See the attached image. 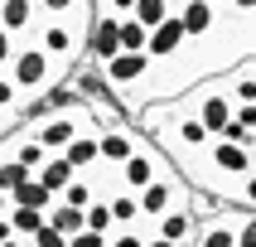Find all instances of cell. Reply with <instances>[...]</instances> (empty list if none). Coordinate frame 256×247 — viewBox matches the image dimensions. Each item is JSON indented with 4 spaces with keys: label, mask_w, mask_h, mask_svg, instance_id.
<instances>
[{
    "label": "cell",
    "mask_w": 256,
    "mask_h": 247,
    "mask_svg": "<svg viewBox=\"0 0 256 247\" xmlns=\"http://www.w3.org/2000/svg\"><path fill=\"white\" fill-rule=\"evenodd\" d=\"M179 20H184L188 39H208V34L218 29V5L213 0H188L184 10H179Z\"/></svg>",
    "instance_id": "cell-9"
},
{
    "label": "cell",
    "mask_w": 256,
    "mask_h": 247,
    "mask_svg": "<svg viewBox=\"0 0 256 247\" xmlns=\"http://www.w3.org/2000/svg\"><path fill=\"white\" fill-rule=\"evenodd\" d=\"M228 87H232V102H237V107L256 102V63H246L242 73H232V78H228Z\"/></svg>",
    "instance_id": "cell-14"
},
{
    "label": "cell",
    "mask_w": 256,
    "mask_h": 247,
    "mask_svg": "<svg viewBox=\"0 0 256 247\" xmlns=\"http://www.w3.org/2000/svg\"><path fill=\"white\" fill-rule=\"evenodd\" d=\"M0 203H20V208H39V213H54V208H58V194L44 184L39 174H34V179H24V184L14 189V194H0Z\"/></svg>",
    "instance_id": "cell-8"
},
{
    "label": "cell",
    "mask_w": 256,
    "mask_h": 247,
    "mask_svg": "<svg viewBox=\"0 0 256 247\" xmlns=\"http://www.w3.org/2000/svg\"><path fill=\"white\" fill-rule=\"evenodd\" d=\"M213 5H232V0H213Z\"/></svg>",
    "instance_id": "cell-25"
},
{
    "label": "cell",
    "mask_w": 256,
    "mask_h": 247,
    "mask_svg": "<svg viewBox=\"0 0 256 247\" xmlns=\"http://www.w3.org/2000/svg\"><path fill=\"white\" fill-rule=\"evenodd\" d=\"M184 44H188L184 20H179V15H170V20H164L155 34H150V58H155V63H164V58H179V54H184Z\"/></svg>",
    "instance_id": "cell-6"
},
{
    "label": "cell",
    "mask_w": 256,
    "mask_h": 247,
    "mask_svg": "<svg viewBox=\"0 0 256 247\" xmlns=\"http://www.w3.org/2000/svg\"><path fill=\"white\" fill-rule=\"evenodd\" d=\"M0 160H20V165H29V170L39 174L54 155H48V150H44L29 131H10V136H5V155H0Z\"/></svg>",
    "instance_id": "cell-7"
},
{
    "label": "cell",
    "mask_w": 256,
    "mask_h": 247,
    "mask_svg": "<svg viewBox=\"0 0 256 247\" xmlns=\"http://www.w3.org/2000/svg\"><path fill=\"white\" fill-rule=\"evenodd\" d=\"M63 160H68L78 174H87V170H97L102 165V131H92V136H78V141L63 150Z\"/></svg>",
    "instance_id": "cell-10"
},
{
    "label": "cell",
    "mask_w": 256,
    "mask_h": 247,
    "mask_svg": "<svg viewBox=\"0 0 256 247\" xmlns=\"http://www.w3.org/2000/svg\"><path fill=\"white\" fill-rule=\"evenodd\" d=\"M0 247H29V237H14V232H5V237H0Z\"/></svg>",
    "instance_id": "cell-23"
},
{
    "label": "cell",
    "mask_w": 256,
    "mask_h": 247,
    "mask_svg": "<svg viewBox=\"0 0 256 247\" xmlns=\"http://www.w3.org/2000/svg\"><path fill=\"white\" fill-rule=\"evenodd\" d=\"M87 228L92 232H116V213H112V199H97L87 208Z\"/></svg>",
    "instance_id": "cell-17"
},
{
    "label": "cell",
    "mask_w": 256,
    "mask_h": 247,
    "mask_svg": "<svg viewBox=\"0 0 256 247\" xmlns=\"http://www.w3.org/2000/svg\"><path fill=\"white\" fill-rule=\"evenodd\" d=\"M48 228H58L63 237H78V232H87V213H82V208H68V203H58L54 213H48Z\"/></svg>",
    "instance_id": "cell-12"
},
{
    "label": "cell",
    "mask_w": 256,
    "mask_h": 247,
    "mask_svg": "<svg viewBox=\"0 0 256 247\" xmlns=\"http://www.w3.org/2000/svg\"><path fill=\"white\" fill-rule=\"evenodd\" d=\"M140 145H145V141H140L130 126H102V160H106V165H116V170H121L126 160L140 155Z\"/></svg>",
    "instance_id": "cell-3"
},
{
    "label": "cell",
    "mask_w": 256,
    "mask_h": 247,
    "mask_svg": "<svg viewBox=\"0 0 256 247\" xmlns=\"http://www.w3.org/2000/svg\"><path fill=\"white\" fill-rule=\"evenodd\" d=\"M72 247H112V232H78V237H72Z\"/></svg>",
    "instance_id": "cell-19"
},
{
    "label": "cell",
    "mask_w": 256,
    "mask_h": 247,
    "mask_svg": "<svg viewBox=\"0 0 256 247\" xmlns=\"http://www.w3.org/2000/svg\"><path fill=\"white\" fill-rule=\"evenodd\" d=\"M184 102H188V112L198 116V121L213 131V136H222V131L232 126V116H237V102H232L228 78H218V83H203L198 92H188Z\"/></svg>",
    "instance_id": "cell-1"
},
{
    "label": "cell",
    "mask_w": 256,
    "mask_h": 247,
    "mask_svg": "<svg viewBox=\"0 0 256 247\" xmlns=\"http://www.w3.org/2000/svg\"><path fill=\"white\" fill-rule=\"evenodd\" d=\"M170 15H174V10H170V0H136V20H140L150 34H155V29L164 25Z\"/></svg>",
    "instance_id": "cell-15"
},
{
    "label": "cell",
    "mask_w": 256,
    "mask_h": 247,
    "mask_svg": "<svg viewBox=\"0 0 256 247\" xmlns=\"http://www.w3.org/2000/svg\"><path fill=\"white\" fill-rule=\"evenodd\" d=\"M116 54H126V44H121V20H102L92 25V44H87V58L92 63H112Z\"/></svg>",
    "instance_id": "cell-5"
},
{
    "label": "cell",
    "mask_w": 256,
    "mask_h": 247,
    "mask_svg": "<svg viewBox=\"0 0 256 247\" xmlns=\"http://www.w3.org/2000/svg\"><path fill=\"white\" fill-rule=\"evenodd\" d=\"M150 247H179V242H170V237H150Z\"/></svg>",
    "instance_id": "cell-24"
},
{
    "label": "cell",
    "mask_w": 256,
    "mask_h": 247,
    "mask_svg": "<svg viewBox=\"0 0 256 247\" xmlns=\"http://www.w3.org/2000/svg\"><path fill=\"white\" fill-rule=\"evenodd\" d=\"M24 179H34L29 165H20V160H0V194H14Z\"/></svg>",
    "instance_id": "cell-16"
},
{
    "label": "cell",
    "mask_w": 256,
    "mask_h": 247,
    "mask_svg": "<svg viewBox=\"0 0 256 247\" xmlns=\"http://www.w3.org/2000/svg\"><path fill=\"white\" fill-rule=\"evenodd\" d=\"M97 68H102V78H106L112 92H126V97H130V92L155 73V58H150V54H116L112 63H97Z\"/></svg>",
    "instance_id": "cell-2"
},
{
    "label": "cell",
    "mask_w": 256,
    "mask_h": 247,
    "mask_svg": "<svg viewBox=\"0 0 256 247\" xmlns=\"http://www.w3.org/2000/svg\"><path fill=\"white\" fill-rule=\"evenodd\" d=\"M232 203H237V208H256V174H246L242 184H237V194H232Z\"/></svg>",
    "instance_id": "cell-18"
},
{
    "label": "cell",
    "mask_w": 256,
    "mask_h": 247,
    "mask_svg": "<svg viewBox=\"0 0 256 247\" xmlns=\"http://www.w3.org/2000/svg\"><path fill=\"white\" fill-rule=\"evenodd\" d=\"M34 247H72V237H63L58 228H44L39 237H34Z\"/></svg>",
    "instance_id": "cell-20"
},
{
    "label": "cell",
    "mask_w": 256,
    "mask_h": 247,
    "mask_svg": "<svg viewBox=\"0 0 256 247\" xmlns=\"http://www.w3.org/2000/svg\"><path fill=\"white\" fill-rule=\"evenodd\" d=\"M39 179H44V184H48V189H54L58 199H63V189H68L72 179H78V170H72V165H68V160H63V155H54V160H48V165H44V170H39Z\"/></svg>",
    "instance_id": "cell-11"
},
{
    "label": "cell",
    "mask_w": 256,
    "mask_h": 247,
    "mask_svg": "<svg viewBox=\"0 0 256 247\" xmlns=\"http://www.w3.org/2000/svg\"><path fill=\"white\" fill-rule=\"evenodd\" d=\"M121 44H126V54H150V29L136 15H126L121 20Z\"/></svg>",
    "instance_id": "cell-13"
},
{
    "label": "cell",
    "mask_w": 256,
    "mask_h": 247,
    "mask_svg": "<svg viewBox=\"0 0 256 247\" xmlns=\"http://www.w3.org/2000/svg\"><path fill=\"white\" fill-rule=\"evenodd\" d=\"M237 247H256V208H246V223L237 232Z\"/></svg>",
    "instance_id": "cell-21"
},
{
    "label": "cell",
    "mask_w": 256,
    "mask_h": 247,
    "mask_svg": "<svg viewBox=\"0 0 256 247\" xmlns=\"http://www.w3.org/2000/svg\"><path fill=\"white\" fill-rule=\"evenodd\" d=\"M232 10L237 15H256V0H232Z\"/></svg>",
    "instance_id": "cell-22"
},
{
    "label": "cell",
    "mask_w": 256,
    "mask_h": 247,
    "mask_svg": "<svg viewBox=\"0 0 256 247\" xmlns=\"http://www.w3.org/2000/svg\"><path fill=\"white\" fill-rule=\"evenodd\" d=\"M44 20H63V25H78L92 34V25H97V0H39Z\"/></svg>",
    "instance_id": "cell-4"
}]
</instances>
